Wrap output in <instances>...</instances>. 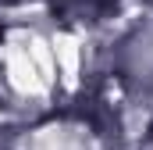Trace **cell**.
<instances>
[{
    "label": "cell",
    "instance_id": "obj_1",
    "mask_svg": "<svg viewBox=\"0 0 153 150\" xmlns=\"http://www.w3.org/2000/svg\"><path fill=\"white\" fill-rule=\"evenodd\" d=\"M7 75H11V86H14L22 97H36V93H43V89L50 86V82L39 75V68L32 64V57H29L25 46L7 50Z\"/></svg>",
    "mask_w": 153,
    "mask_h": 150
},
{
    "label": "cell",
    "instance_id": "obj_2",
    "mask_svg": "<svg viewBox=\"0 0 153 150\" xmlns=\"http://www.w3.org/2000/svg\"><path fill=\"white\" fill-rule=\"evenodd\" d=\"M50 43H53V61H57V68H61L64 86H75V79H78V54H82L78 39L71 36V32H57Z\"/></svg>",
    "mask_w": 153,
    "mask_h": 150
}]
</instances>
